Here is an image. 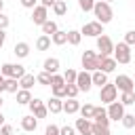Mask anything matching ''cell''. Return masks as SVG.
<instances>
[{
  "label": "cell",
  "instance_id": "6da1fadb",
  "mask_svg": "<svg viewBox=\"0 0 135 135\" xmlns=\"http://www.w3.org/2000/svg\"><path fill=\"white\" fill-rule=\"evenodd\" d=\"M93 13H95V17H97V21H99L101 25L110 23V21H112V17H114V13H112V6H110L108 2H103V0H95Z\"/></svg>",
  "mask_w": 135,
  "mask_h": 135
},
{
  "label": "cell",
  "instance_id": "7a4b0ae2",
  "mask_svg": "<svg viewBox=\"0 0 135 135\" xmlns=\"http://www.w3.org/2000/svg\"><path fill=\"white\" fill-rule=\"evenodd\" d=\"M0 74H2L4 78H15V80H19V78H23L27 72H25V68L19 65V63H2Z\"/></svg>",
  "mask_w": 135,
  "mask_h": 135
},
{
  "label": "cell",
  "instance_id": "3957f363",
  "mask_svg": "<svg viewBox=\"0 0 135 135\" xmlns=\"http://www.w3.org/2000/svg\"><path fill=\"white\" fill-rule=\"evenodd\" d=\"M82 68H84V72H97L99 70V55L95 53V51H84L82 53Z\"/></svg>",
  "mask_w": 135,
  "mask_h": 135
},
{
  "label": "cell",
  "instance_id": "277c9868",
  "mask_svg": "<svg viewBox=\"0 0 135 135\" xmlns=\"http://www.w3.org/2000/svg\"><path fill=\"white\" fill-rule=\"evenodd\" d=\"M114 61L116 63H129L131 61V46L129 44H124V42H118V44H114Z\"/></svg>",
  "mask_w": 135,
  "mask_h": 135
},
{
  "label": "cell",
  "instance_id": "5b68a950",
  "mask_svg": "<svg viewBox=\"0 0 135 135\" xmlns=\"http://www.w3.org/2000/svg\"><path fill=\"white\" fill-rule=\"evenodd\" d=\"M116 95H118V89H116L114 82H105V84L101 86V91H99L101 103H112V101H116Z\"/></svg>",
  "mask_w": 135,
  "mask_h": 135
},
{
  "label": "cell",
  "instance_id": "8992f818",
  "mask_svg": "<svg viewBox=\"0 0 135 135\" xmlns=\"http://www.w3.org/2000/svg\"><path fill=\"white\" fill-rule=\"evenodd\" d=\"M97 55H101V57H110L112 53H114V42L110 40V36H105V34H101L99 38H97Z\"/></svg>",
  "mask_w": 135,
  "mask_h": 135
},
{
  "label": "cell",
  "instance_id": "52a82bcc",
  "mask_svg": "<svg viewBox=\"0 0 135 135\" xmlns=\"http://www.w3.org/2000/svg\"><path fill=\"white\" fill-rule=\"evenodd\" d=\"M114 84H116V89H118L120 93L135 91V82H133V78H131V76H127V74H118V76H116V80H114Z\"/></svg>",
  "mask_w": 135,
  "mask_h": 135
},
{
  "label": "cell",
  "instance_id": "ba28073f",
  "mask_svg": "<svg viewBox=\"0 0 135 135\" xmlns=\"http://www.w3.org/2000/svg\"><path fill=\"white\" fill-rule=\"evenodd\" d=\"M80 34L91 36V38H99V36L103 34V25H101L99 21H89V23H84V25H82Z\"/></svg>",
  "mask_w": 135,
  "mask_h": 135
},
{
  "label": "cell",
  "instance_id": "9c48e42d",
  "mask_svg": "<svg viewBox=\"0 0 135 135\" xmlns=\"http://www.w3.org/2000/svg\"><path fill=\"white\" fill-rule=\"evenodd\" d=\"M27 105H30V110H32V114H34L36 118H46L49 110H46V103H44L42 99H38V97H32V101H30Z\"/></svg>",
  "mask_w": 135,
  "mask_h": 135
},
{
  "label": "cell",
  "instance_id": "30bf717a",
  "mask_svg": "<svg viewBox=\"0 0 135 135\" xmlns=\"http://www.w3.org/2000/svg\"><path fill=\"white\" fill-rule=\"evenodd\" d=\"M105 112H108V118H110V120H116V122L122 120V116L127 114V112H124V105H122L120 101H112V103H108V110H105Z\"/></svg>",
  "mask_w": 135,
  "mask_h": 135
},
{
  "label": "cell",
  "instance_id": "8fae6325",
  "mask_svg": "<svg viewBox=\"0 0 135 135\" xmlns=\"http://www.w3.org/2000/svg\"><path fill=\"white\" fill-rule=\"evenodd\" d=\"M76 86H78V91H84V93H89L91 91V86H93V80H91V72H78V76H76Z\"/></svg>",
  "mask_w": 135,
  "mask_h": 135
},
{
  "label": "cell",
  "instance_id": "7c38bea8",
  "mask_svg": "<svg viewBox=\"0 0 135 135\" xmlns=\"http://www.w3.org/2000/svg\"><path fill=\"white\" fill-rule=\"evenodd\" d=\"M34 13H32V21H34V25H42L46 19H49V8H44L42 4H38L36 8H32Z\"/></svg>",
  "mask_w": 135,
  "mask_h": 135
},
{
  "label": "cell",
  "instance_id": "4fadbf2b",
  "mask_svg": "<svg viewBox=\"0 0 135 135\" xmlns=\"http://www.w3.org/2000/svg\"><path fill=\"white\" fill-rule=\"evenodd\" d=\"M74 129H76L78 135H93V122L86 120V118H76Z\"/></svg>",
  "mask_w": 135,
  "mask_h": 135
},
{
  "label": "cell",
  "instance_id": "5bb4252c",
  "mask_svg": "<svg viewBox=\"0 0 135 135\" xmlns=\"http://www.w3.org/2000/svg\"><path fill=\"white\" fill-rule=\"evenodd\" d=\"M93 122L99 124V127H110V118H108L105 108H95V112H93Z\"/></svg>",
  "mask_w": 135,
  "mask_h": 135
},
{
  "label": "cell",
  "instance_id": "9a60e30c",
  "mask_svg": "<svg viewBox=\"0 0 135 135\" xmlns=\"http://www.w3.org/2000/svg\"><path fill=\"white\" fill-rule=\"evenodd\" d=\"M116 61H114V57H101L99 55V70L103 72V74H110V72H114L116 70Z\"/></svg>",
  "mask_w": 135,
  "mask_h": 135
},
{
  "label": "cell",
  "instance_id": "2e32d148",
  "mask_svg": "<svg viewBox=\"0 0 135 135\" xmlns=\"http://www.w3.org/2000/svg\"><path fill=\"white\" fill-rule=\"evenodd\" d=\"M42 72H46V74H57L59 72V59L57 57H49V59H44V63H42Z\"/></svg>",
  "mask_w": 135,
  "mask_h": 135
},
{
  "label": "cell",
  "instance_id": "e0dca14e",
  "mask_svg": "<svg viewBox=\"0 0 135 135\" xmlns=\"http://www.w3.org/2000/svg\"><path fill=\"white\" fill-rule=\"evenodd\" d=\"M36 127H38V118H36L34 114H27V116L21 118V129H23V131L32 133V131H36Z\"/></svg>",
  "mask_w": 135,
  "mask_h": 135
},
{
  "label": "cell",
  "instance_id": "ac0fdd59",
  "mask_svg": "<svg viewBox=\"0 0 135 135\" xmlns=\"http://www.w3.org/2000/svg\"><path fill=\"white\" fill-rule=\"evenodd\" d=\"M46 110H49L51 114H59V112H63V101H61L59 97H51V99L46 101Z\"/></svg>",
  "mask_w": 135,
  "mask_h": 135
},
{
  "label": "cell",
  "instance_id": "d6986e66",
  "mask_svg": "<svg viewBox=\"0 0 135 135\" xmlns=\"http://www.w3.org/2000/svg\"><path fill=\"white\" fill-rule=\"evenodd\" d=\"M13 53H15L19 59H25V57L30 55V44H27V42H17L15 49H13Z\"/></svg>",
  "mask_w": 135,
  "mask_h": 135
},
{
  "label": "cell",
  "instance_id": "ffe728a7",
  "mask_svg": "<svg viewBox=\"0 0 135 135\" xmlns=\"http://www.w3.org/2000/svg\"><path fill=\"white\" fill-rule=\"evenodd\" d=\"M63 112H65V114H76V112H80V101H78V99H68V101H63Z\"/></svg>",
  "mask_w": 135,
  "mask_h": 135
},
{
  "label": "cell",
  "instance_id": "44dd1931",
  "mask_svg": "<svg viewBox=\"0 0 135 135\" xmlns=\"http://www.w3.org/2000/svg\"><path fill=\"white\" fill-rule=\"evenodd\" d=\"M34 84H36V76H34V74H25L23 78H19V89H25V91H30Z\"/></svg>",
  "mask_w": 135,
  "mask_h": 135
},
{
  "label": "cell",
  "instance_id": "7402d4cb",
  "mask_svg": "<svg viewBox=\"0 0 135 135\" xmlns=\"http://www.w3.org/2000/svg\"><path fill=\"white\" fill-rule=\"evenodd\" d=\"M51 42H53V44H57V46L65 44V42H68V32H61V30H57V32L51 36Z\"/></svg>",
  "mask_w": 135,
  "mask_h": 135
},
{
  "label": "cell",
  "instance_id": "603a6c76",
  "mask_svg": "<svg viewBox=\"0 0 135 135\" xmlns=\"http://www.w3.org/2000/svg\"><path fill=\"white\" fill-rule=\"evenodd\" d=\"M36 49H38V51H49V49H51V36H46V34L38 36V40H36Z\"/></svg>",
  "mask_w": 135,
  "mask_h": 135
},
{
  "label": "cell",
  "instance_id": "cb8c5ba5",
  "mask_svg": "<svg viewBox=\"0 0 135 135\" xmlns=\"http://www.w3.org/2000/svg\"><path fill=\"white\" fill-rule=\"evenodd\" d=\"M91 80H93V84L103 86V84L108 82V74H103L101 70H97V72H93V74H91Z\"/></svg>",
  "mask_w": 135,
  "mask_h": 135
},
{
  "label": "cell",
  "instance_id": "d4e9b609",
  "mask_svg": "<svg viewBox=\"0 0 135 135\" xmlns=\"http://www.w3.org/2000/svg\"><path fill=\"white\" fill-rule=\"evenodd\" d=\"M15 95H17V103H21V105H27V103L32 101V93L25 91V89H19Z\"/></svg>",
  "mask_w": 135,
  "mask_h": 135
},
{
  "label": "cell",
  "instance_id": "484cf974",
  "mask_svg": "<svg viewBox=\"0 0 135 135\" xmlns=\"http://www.w3.org/2000/svg\"><path fill=\"white\" fill-rule=\"evenodd\" d=\"M53 13H55L57 17L65 15V13H68V2H65V0H55V4H53Z\"/></svg>",
  "mask_w": 135,
  "mask_h": 135
},
{
  "label": "cell",
  "instance_id": "4316f807",
  "mask_svg": "<svg viewBox=\"0 0 135 135\" xmlns=\"http://www.w3.org/2000/svg\"><path fill=\"white\" fill-rule=\"evenodd\" d=\"M40 27H42V34H46V36H53V34L59 30V27H57V23H55V21H51V19H46Z\"/></svg>",
  "mask_w": 135,
  "mask_h": 135
},
{
  "label": "cell",
  "instance_id": "83f0119b",
  "mask_svg": "<svg viewBox=\"0 0 135 135\" xmlns=\"http://www.w3.org/2000/svg\"><path fill=\"white\" fill-rule=\"evenodd\" d=\"M80 40H82V34H80L78 30H70V32H68V44L78 46V44H80Z\"/></svg>",
  "mask_w": 135,
  "mask_h": 135
},
{
  "label": "cell",
  "instance_id": "f1b7e54d",
  "mask_svg": "<svg viewBox=\"0 0 135 135\" xmlns=\"http://www.w3.org/2000/svg\"><path fill=\"white\" fill-rule=\"evenodd\" d=\"M93 112H95V105H91V103H84V105H80V118L93 120Z\"/></svg>",
  "mask_w": 135,
  "mask_h": 135
},
{
  "label": "cell",
  "instance_id": "f546056e",
  "mask_svg": "<svg viewBox=\"0 0 135 135\" xmlns=\"http://www.w3.org/2000/svg\"><path fill=\"white\" fill-rule=\"evenodd\" d=\"M76 76H78V72L72 70V68H68V70L63 72V80H65V84H76Z\"/></svg>",
  "mask_w": 135,
  "mask_h": 135
},
{
  "label": "cell",
  "instance_id": "4dcf8cb0",
  "mask_svg": "<svg viewBox=\"0 0 135 135\" xmlns=\"http://www.w3.org/2000/svg\"><path fill=\"white\" fill-rule=\"evenodd\" d=\"M120 103H122V105H133V103H135V91L122 93V95H120Z\"/></svg>",
  "mask_w": 135,
  "mask_h": 135
},
{
  "label": "cell",
  "instance_id": "1f68e13d",
  "mask_svg": "<svg viewBox=\"0 0 135 135\" xmlns=\"http://www.w3.org/2000/svg\"><path fill=\"white\" fill-rule=\"evenodd\" d=\"M17 91H19V80L6 78V93H17Z\"/></svg>",
  "mask_w": 135,
  "mask_h": 135
},
{
  "label": "cell",
  "instance_id": "d6a6232c",
  "mask_svg": "<svg viewBox=\"0 0 135 135\" xmlns=\"http://www.w3.org/2000/svg\"><path fill=\"white\" fill-rule=\"evenodd\" d=\"M78 93H80V91H78L76 84H65V97H68V99H76Z\"/></svg>",
  "mask_w": 135,
  "mask_h": 135
},
{
  "label": "cell",
  "instance_id": "836d02e7",
  "mask_svg": "<svg viewBox=\"0 0 135 135\" xmlns=\"http://www.w3.org/2000/svg\"><path fill=\"white\" fill-rule=\"evenodd\" d=\"M120 122H122L124 129H133V127H135V116H133V114H124Z\"/></svg>",
  "mask_w": 135,
  "mask_h": 135
},
{
  "label": "cell",
  "instance_id": "e575fe53",
  "mask_svg": "<svg viewBox=\"0 0 135 135\" xmlns=\"http://www.w3.org/2000/svg\"><path fill=\"white\" fill-rule=\"evenodd\" d=\"M51 89H53V97H59V99L65 97V84H53Z\"/></svg>",
  "mask_w": 135,
  "mask_h": 135
},
{
  "label": "cell",
  "instance_id": "d590c367",
  "mask_svg": "<svg viewBox=\"0 0 135 135\" xmlns=\"http://www.w3.org/2000/svg\"><path fill=\"white\" fill-rule=\"evenodd\" d=\"M78 6H80V11L89 13V11H93V6H95V0H78Z\"/></svg>",
  "mask_w": 135,
  "mask_h": 135
},
{
  "label": "cell",
  "instance_id": "8d00e7d4",
  "mask_svg": "<svg viewBox=\"0 0 135 135\" xmlns=\"http://www.w3.org/2000/svg\"><path fill=\"white\" fill-rule=\"evenodd\" d=\"M93 135H112V133H110V127H99L93 122Z\"/></svg>",
  "mask_w": 135,
  "mask_h": 135
},
{
  "label": "cell",
  "instance_id": "74e56055",
  "mask_svg": "<svg viewBox=\"0 0 135 135\" xmlns=\"http://www.w3.org/2000/svg\"><path fill=\"white\" fill-rule=\"evenodd\" d=\"M36 82H40V84H51V74H46V72H40L38 76H36Z\"/></svg>",
  "mask_w": 135,
  "mask_h": 135
},
{
  "label": "cell",
  "instance_id": "f35d334b",
  "mask_svg": "<svg viewBox=\"0 0 135 135\" xmlns=\"http://www.w3.org/2000/svg\"><path fill=\"white\" fill-rule=\"evenodd\" d=\"M124 44H129V46H133L135 44V30H129L127 34H124V40H122Z\"/></svg>",
  "mask_w": 135,
  "mask_h": 135
},
{
  "label": "cell",
  "instance_id": "ab89813d",
  "mask_svg": "<svg viewBox=\"0 0 135 135\" xmlns=\"http://www.w3.org/2000/svg\"><path fill=\"white\" fill-rule=\"evenodd\" d=\"M59 135H76V129H74V127H70V124H65V127H61V129H59Z\"/></svg>",
  "mask_w": 135,
  "mask_h": 135
},
{
  "label": "cell",
  "instance_id": "60d3db41",
  "mask_svg": "<svg viewBox=\"0 0 135 135\" xmlns=\"http://www.w3.org/2000/svg\"><path fill=\"white\" fill-rule=\"evenodd\" d=\"M8 23H11V19H8L4 13H0V30H6V27H8Z\"/></svg>",
  "mask_w": 135,
  "mask_h": 135
},
{
  "label": "cell",
  "instance_id": "b9f144b4",
  "mask_svg": "<svg viewBox=\"0 0 135 135\" xmlns=\"http://www.w3.org/2000/svg\"><path fill=\"white\" fill-rule=\"evenodd\" d=\"M21 2V6H25V8H36L38 6V0H19Z\"/></svg>",
  "mask_w": 135,
  "mask_h": 135
},
{
  "label": "cell",
  "instance_id": "7bdbcfd3",
  "mask_svg": "<svg viewBox=\"0 0 135 135\" xmlns=\"http://www.w3.org/2000/svg\"><path fill=\"white\" fill-rule=\"evenodd\" d=\"M44 133H46V135H59V127H57V124H49Z\"/></svg>",
  "mask_w": 135,
  "mask_h": 135
},
{
  "label": "cell",
  "instance_id": "ee69618b",
  "mask_svg": "<svg viewBox=\"0 0 135 135\" xmlns=\"http://www.w3.org/2000/svg\"><path fill=\"white\" fill-rule=\"evenodd\" d=\"M0 135H13V127L11 124H2L0 127Z\"/></svg>",
  "mask_w": 135,
  "mask_h": 135
},
{
  "label": "cell",
  "instance_id": "f6af8a7d",
  "mask_svg": "<svg viewBox=\"0 0 135 135\" xmlns=\"http://www.w3.org/2000/svg\"><path fill=\"white\" fill-rule=\"evenodd\" d=\"M40 4H42L44 8H53V4H55V0H40Z\"/></svg>",
  "mask_w": 135,
  "mask_h": 135
},
{
  "label": "cell",
  "instance_id": "bcb514c9",
  "mask_svg": "<svg viewBox=\"0 0 135 135\" xmlns=\"http://www.w3.org/2000/svg\"><path fill=\"white\" fill-rule=\"evenodd\" d=\"M2 91H6V78L0 74V93H2Z\"/></svg>",
  "mask_w": 135,
  "mask_h": 135
},
{
  "label": "cell",
  "instance_id": "7dc6e473",
  "mask_svg": "<svg viewBox=\"0 0 135 135\" xmlns=\"http://www.w3.org/2000/svg\"><path fill=\"white\" fill-rule=\"evenodd\" d=\"M4 42H6V34H4V30H0V49L4 46Z\"/></svg>",
  "mask_w": 135,
  "mask_h": 135
},
{
  "label": "cell",
  "instance_id": "c3c4849f",
  "mask_svg": "<svg viewBox=\"0 0 135 135\" xmlns=\"http://www.w3.org/2000/svg\"><path fill=\"white\" fill-rule=\"evenodd\" d=\"M2 124H6V122H4V116H2V112H0V127H2Z\"/></svg>",
  "mask_w": 135,
  "mask_h": 135
},
{
  "label": "cell",
  "instance_id": "681fc988",
  "mask_svg": "<svg viewBox=\"0 0 135 135\" xmlns=\"http://www.w3.org/2000/svg\"><path fill=\"white\" fill-rule=\"evenodd\" d=\"M2 8H4V0H0V13H2Z\"/></svg>",
  "mask_w": 135,
  "mask_h": 135
},
{
  "label": "cell",
  "instance_id": "f907efd6",
  "mask_svg": "<svg viewBox=\"0 0 135 135\" xmlns=\"http://www.w3.org/2000/svg\"><path fill=\"white\" fill-rule=\"evenodd\" d=\"M103 2H108V4H110V2H114V0H103Z\"/></svg>",
  "mask_w": 135,
  "mask_h": 135
},
{
  "label": "cell",
  "instance_id": "816d5d0a",
  "mask_svg": "<svg viewBox=\"0 0 135 135\" xmlns=\"http://www.w3.org/2000/svg\"><path fill=\"white\" fill-rule=\"evenodd\" d=\"M0 108H2V97H0Z\"/></svg>",
  "mask_w": 135,
  "mask_h": 135
},
{
  "label": "cell",
  "instance_id": "f5cc1de1",
  "mask_svg": "<svg viewBox=\"0 0 135 135\" xmlns=\"http://www.w3.org/2000/svg\"><path fill=\"white\" fill-rule=\"evenodd\" d=\"M133 116H135V114H133Z\"/></svg>",
  "mask_w": 135,
  "mask_h": 135
}]
</instances>
